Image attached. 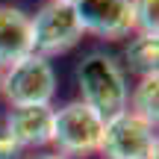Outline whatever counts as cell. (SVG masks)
Instances as JSON below:
<instances>
[{"instance_id": "cell-3", "label": "cell", "mask_w": 159, "mask_h": 159, "mask_svg": "<svg viewBox=\"0 0 159 159\" xmlns=\"http://www.w3.org/2000/svg\"><path fill=\"white\" fill-rule=\"evenodd\" d=\"M0 94L9 106H50L56 97V71L35 53L0 71Z\"/></svg>"}, {"instance_id": "cell-6", "label": "cell", "mask_w": 159, "mask_h": 159, "mask_svg": "<svg viewBox=\"0 0 159 159\" xmlns=\"http://www.w3.org/2000/svg\"><path fill=\"white\" fill-rule=\"evenodd\" d=\"M77 18L83 24V33L97 35L106 41L127 39L136 33L133 24V0H77Z\"/></svg>"}, {"instance_id": "cell-4", "label": "cell", "mask_w": 159, "mask_h": 159, "mask_svg": "<svg viewBox=\"0 0 159 159\" xmlns=\"http://www.w3.org/2000/svg\"><path fill=\"white\" fill-rule=\"evenodd\" d=\"M103 124L106 121L89 109L83 100H71L62 109H53V133L50 144L56 150L53 153L71 159V156H91L100 148Z\"/></svg>"}, {"instance_id": "cell-9", "label": "cell", "mask_w": 159, "mask_h": 159, "mask_svg": "<svg viewBox=\"0 0 159 159\" xmlns=\"http://www.w3.org/2000/svg\"><path fill=\"white\" fill-rule=\"evenodd\" d=\"M121 68H124V74L130 71L139 80L148 77V74H156V68H159V35L136 33L124 50V65Z\"/></svg>"}, {"instance_id": "cell-12", "label": "cell", "mask_w": 159, "mask_h": 159, "mask_svg": "<svg viewBox=\"0 0 159 159\" xmlns=\"http://www.w3.org/2000/svg\"><path fill=\"white\" fill-rule=\"evenodd\" d=\"M18 153H21V148H18V144L0 130V159H15Z\"/></svg>"}, {"instance_id": "cell-10", "label": "cell", "mask_w": 159, "mask_h": 159, "mask_svg": "<svg viewBox=\"0 0 159 159\" xmlns=\"http://www.w3.org/2000/svg\"><path fill=\"white\" fill-rule=\"evenodd\" d=\"M127 109L133 115H139L142 121L156 127V121H159V74H148L139 80V85L133 89L130 100H127Z\"/></svg>"}, {"instance_id": "cell-13", "label": "cell", "mask_w": 159, "mask_h": 159, "mask_svg": "<svg viewBox=\"0 0 159 159\" xmlns=\"http://www.w3.org/2000/svg\"><path fill=\"white\" fill-rule=\"evenodd\" d=\"M30 159H65V156H59V153L50 150V153H39V156H30Z\"/></svg>"}, {"instance_id": "cell-14", "label": "cell", "mask_w": 159, "mask_h": 159, "mask_svg": "<svg viewBox=\"0 0 159 159\" xmlns=\"http://www.w3.org/2000/svg\"><path fill=\"white\" fill-rule=\"evenodd\" d=\"M59 3H77V0H59Z\"/></svg>"}, {"instance_id": "cell-2", "label": "cell", "mask_w": 159, "mask_h": 159, "mask_svg": "<svg viewBox=\"0 0 159 159\" xmlns=\"http://www.w3.org/2000/svg\"><path fill=\"white\" fill-rule=\"evenodd\" d=\"M83 24L77 18L74 3H59L47 0L35 15H30V41L33 53L41 59H53L74 50L83 41Z\"/></svg>"}, {"instance_id": "cell-7", "label": "cell", "mask_w": 159, "mask_h": 159, "mask_svg": "<svg viewBox=\"0 0 159 159\" xmlns=\"http://www.w3.org/2000/svg\"><path fill=\"white\" fill-rule=\"evenodd\" d=\"M3 133L21 150L47 148L53 133V106H9Z\"/></svg>"}, {"instance_id": "cell-1", "label": "cell", "mask_w": 159, "mask_h": 159, "mask_svg": "<svg viewBox=\"0 0 159 159\" xmlns=\"http://www.w3.org/2000/svg\"><path fill=\"white\" fill-rule=\"evenodd\" d=\"M77 89H80V100L89 109H94L103 121L124 112L127 100H130V85H127V74L121 62L103 50H91L80 59Z\"/></svg>"}, {"instance_id": "cell-11", "label": "cell", "mask_w": 159, "mask_h": 159, "mask_svg": "<svg viewBox=\"0 0 159 159\" xmlns=\"http://www.w3.org/2000/svg\"><path fill=\"white\" fill-rule=\"evenodd\" d=\"M133 24L142 35H159V0H133Z\"/></svg>"}, {"instance_id": "cell-8", "label": "cell", "mask_w": 159, "mask_h": 159, "mask_svg": "<svg viewBox=\"0 0 159 159\" xmlns=\"http://www.w3.org/2000/svg\"><path fill=\"white\" fill-rule=\"evenodd\" d=\"M33 53L30 15L18 6H0V71Z\"/></svg>"}, {"instance_id": "cell-5", "label": "cell", "mask_w": 159, "mask_h": 159, "mask_svg": "<svg viewBox=\"0 0 159 159\" xmlns=\"http://www.w3.org/2000/svg\"><path fill=\"white\" fill-rule=\"evenodd\" d=\"M97 153L103 159H153L159 153L156 127L124 109L106 118Z\"/></svg>"}]
</instances>
